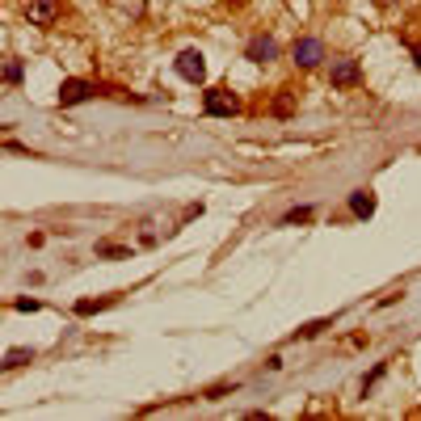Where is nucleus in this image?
Segmentation results:
<instances>
[{
	"mask_svg": "<svg viewBox=\"0 0 421 421\" xmlns=\"http://www.w3.org/2000/svg\"><path fill=\"white\" fill-rule=\"evenodd\" d=\"M202 110L211 118H232L236 110H240V97H232L228 89H207L202 93Z\"/></svg>",
	"mask_w": 421,
	"mask_h": 421,
	"instance_id": "obj_1",
	"label": "nucleus"
},
{
	"mask_svg": "<svg viewBox=\"0 0 421 421\" xmlns=\"http://www.w3.org/2000/svg\"><path fill=\"white\" fill-rule=\"evenodd\" d=\"M177 76L189 80V85H202V80H207V59H202V51L186 47L177 55Z\"/></svg>",
	"mask_w": 421,
	"mask_h": 421,
	"instance_id": "obj_2",
	"label": "nucleus"
},
{
	"mask_svg": "<svg viewBox=\"0 0 421 421\" xmlns=\"http://www.w3.org/2000/svg\"><path fill=\"white\" fill-rule=\"evenodd\" d=\"M97 93L93 80H63L59 85V105H80V101H89Z\"/></svg>",
	"mask_w": 421,
	"mask_h": 421,
	"instance_id": "obj_3",
	"label": "nucleus"
},
{
	"mask_svg": "<svg viewBox=\"0 0 421 421\" xmlns=\"http://www.w3.org/2000/svg\"><path fill=\"white\" fill-rule=\"evenodd\" d=\"M321 59H325L321 38H299V43H295V63H299V68H316Z\"/></svg>",
	"mask_w": 421,
	"mask_h": 421,
	"instance_id": "obj_4",
	"label": "nucleus"
},
{
	"mask_svg": "<svg viewBox=\"0 0 421 421\" xmlns=\"http://www.w3.org/2000/svg\"><path fill=\"white\" fill-rule=\"evenodd\" d=\"M358 59H333V85H341V89H350V85H358Z\"/></svg>",
	"mask_w": 421,
	"mask_h": 421,
	"instance_id": "obj_5",
	"label": "nucleus"
},
{
	"mask_svg": "<svg viewBox=\"0 0 421 421\" xmlns=\"http://www.w3.org/2000/svg\"><path fill=\"white\" fill-rule=\"evenodd\" d=\"M55 13H59V4H55V0H30V4H26V17H30L34 26H51V21H55Z\"/></svg>",
	"mask_w": 421,
	"mask_h": 421,
	"instance_id": "obj_6",
	"label": "nucleus"
},
{
	"mask_svg": "<svg viewBox=\"0 0 421 421\" xmlns=\"http://www.w3.org/2000/svg\"><path fill=\"white\" fill-rule=\"evenodd\" d=\"M274 55H279V43H274L270 34H257V38L249 43V59H253V63H270Z\"/></svg>",
	"mask_w": 421,
	"mask_h": 421,
	"instance_id": "obj_7",
	"label": "nucleus"
},
{
	"mask_svg": "<svg viewBox=\"0 0 421 421\" xmlns=\"http://www.w3.org/2000/svg\"><path fill=\"white\" fill-rule=\"evenodd\" d=\"M350 211H354L358 219H371L375 215V194L371 189H354V194H350Z\"/></svg>",
	"mask_w": 421,
	"mask_h": 421,
	"instance_id": "obj_8",
	"label": "nucleus"
},
{
	"mask_svg": "<svg viewBox=\"0 0 421 421\" xmlns=\"http://www.w3.org/2000/svg\"><path fill=\"white\" fill-rule=\"evenodd\" d=\"M114 299H85V303H76V312L80 316H93V312H101V308H110Z\"/></svg>",
	"mask_w": 421,
	"mask_h": 421,
	"instance_id": "obj_9",
	"label": "nucleus"
},
{
	"mask_svg": "<svg viewBox=\"0 0 421 421\" xmlns=\"http://www.w3.org/2000/svg\"><path fill=\"white\" fill-rule=\"evenodd\" d=\"M308 219H312V207H295L282 215V224H308Z\"/></svg>",
	"mask_w": 421,
	"mask_h": 421,
	"instance_id": "obj_10",
	"label": "nucleus"
},
{
	"mask_svg": "<svg viewBox=\"0 0 421 421\" xmlns=\"http://www.w3.org/2000/svg\"><path fill=\"white\" fill-rule=\"evenodd\" d=\"M26 358H34V354H26V350H9V354H4V367H21Z\"/></svg>",
	"mask_w": 421,
	"mask_h": 421,
	"instance_id": "obj_11",
	"label": "nucleus"
},
{
	"mask_svg": "<svg viewBox=\"0 0 421 421\" xmlns=\"http://www.w3.org/2000/svg\"><path fill=\"white\" fill-rule=\"evenodd\" d=\"M328 321H316V325H308V328H299V333H295V337H316V333H321V328H325Z\"/></svg>",
	"mask_w": 421,
	"mask_h": 421,
	"instance_id": "obj_12",
	"label": "nucleus"
},
{
	"mask_svg": "<svg viewBox=\"0 0 421 421\" xmlns=\"http://www.w3.org/2000/svg\"><path fill=\"white\" fill-rule=\"evenodd\" d=\"M4 80H21V63H9L4 68Z\"/></svg>",
	"mask_w": 421,
	"mask_h": 421,
	"instance_id": "obj_13",
	"label": "nucleus"
},
{
	"mask_svg": "<svg viewBox=\"0 0 421 421\" xmlns=\"http://www.w3.org/2000/svg\"><path fill=\"white\" fill-rule=\"evenodd\" d=\"M413 55H417V68H421V43H413Z\"/></svg>",
	"mask_w": 421,
	"mask_h": 421,
	"instance_id": "obj_14",
	"label": "nucleus"
}]
</instances>
